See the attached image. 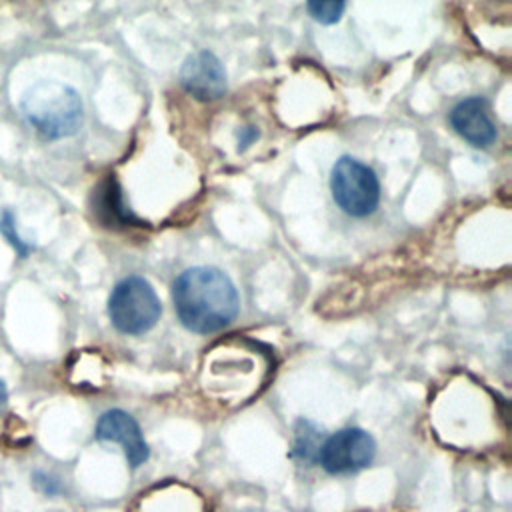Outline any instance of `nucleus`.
I'll use <instances>...</instances> for the list:
<instances>
[{
	"instance_id": "nucleus-1",
	"label": "nucleus",
	"mask_w": 512,
	"mask_h": 512,
	"mask_svg": "<svg viewBox=\"0 0 512 512\" xmlns=\"http://www.w3.org/2000/svg\"><path fill=\"white\" fill-rule=\"evenodd\" d=\"M172 302L182 326L196 334L222 330L240 310L234 282L214 266L186 268L172 284Z\"/></svg>"
},
{
	"instance_id": "nucleus-2",
	"label": "nucleus",
	"mask_w": 512,
	"mask_h": 512,
	"mask_svg": "<svg viewBox=\"0 0 512 512\" xmlns=\"http://www.w3.org/2000/svg\"><path fill=\"white\" fill-rule=\"evenodd\" d=\"M20 112L42 140H62L82 124V98L68 84L42 80L22 94Z\"/></svg>"
},
{
	"instance_id": "nucleus-3",
	"label": "nucleus",
	"mask_w": 512,
	"mask_h": 512,
	"mask_svg": "<svg viewBox=\"0 0 512 512\" xmlns=\"http://www.w3.org/2000/svg\"><path fill=\"white\" fill-rule=\"evenodd\" d=\"M162 304L152 284L142 276L120 280L108 298V316L112 326L130 336L144 334L156 326Z\"/></svg>"
},
{
	"instance_id": "nucleus-4",
	"label": "nucleus",
	"mask_w": 512,
	"mask_h": 512,
	"mask_svg": "<svg viewBox=\"0 0 512 512\" xmlns=\"http://www.w3.org/2000/svg\"><path fill=\"white\" fill-rule=\"evenodd\" d=\"M330 192L338 208L354 218L372 214L380 202L376 172L352 156H342L332 166Z\"/></svg>"
},
{
	"instance_id": "nucleus-5",
	"label": "nucleus",
	"mask_w": 512,
	"mask_h": 512,
	"mask_svg": "<svg viewBox=\"0 0 512 512\" xmlns=\"http://www.w3.org/2000/svg\"><path fill=\"white\" fill-rule=\"evenodd\" d=\"M376 456L374 438L362 428H342L324 438L316 462L334 476L356 474L372 464Z\"/></svg>"
},
{
	"instance_id": "nucleus-6",
	"label": "nucleus",
	"mask_w": 512,
	"mask_h": 512,
	"mask_svg": "<svg viewBox=\"0 0 512 512\" xmlns=\"http://www.w3.org/2000/svg\"><path fill=\"white\" fill-rule=\"evenodd\" d=\"M94 436L100 442L120 444L124 450V456L132 468L142 466L150 456V448L144 440L140 424L134 420V416H130L128 412H124L120 408L106 410L98 418Z\"/></svg>"
},
{
	"instance_id": "nucleus-7",
	"label": "nucleus",
	"mask_w": 512,
	"mask_h": 512,
	"mask_svg": "<svg viewBox=\"0 0 512 512\" xmlns=\"http://www.w3.org/2000/svg\"><path fill=\"white\" fill-rule=\"evenodd\" d=\"M180 84L198 100H218L226 92V70L214 52L198 50L184 60Z\"/></svg>"
},
{
	"instance_id": "nucleus-8",
	"label": "nucleus",
	"mask_w": 512,
	"mask_h": 512,
	"mask_svg": "<svg viewBox=\"0 0 512 512\" xmlns=\"http://www.w3.org/2000/svg\"><path fill=\"white\" fill-rule=\"evenodd\" d=\"M448 120L454 132L476 148H488L498 136L496 124L490 116V104L482 96H472L458 102L450 110Z\"/></svg>"
},
{
	"instance_id": "nucleus-9",
	"label": "nucleus",
	"mask_w": 512,
	"mask_h": 512,
	"mask_svg": "<svg viewBox=\"0 0 512 512\" xmlns=\"http://www.w3.org/2000/svg\"><path fill=\"white\" fill-rule=\"evenodd\" d=\"M322 434L318 436V428L308 422L300 420L296 428V438H294V454L306 462H316L318 450L322 446Z\"/></svg>"
},
{
	"instance_id": "nucleus-10",
	"label": "nucleus",
	"mask_w": 512,
	"mask_h": 512,
	"mask_svg": "<svg viewBox=\"0 0 512 512\" xmlns=\"http://www.w3.org/2000/svg\"><path fill=\"white\" fill-rule=\"evenodd\" d=\"M306 10L320 24H336L346 10V2H306Z\"/></svg>"
},
{
	"instance_id": "nucleus-11",
	"label": "nucleus",
	"mask_w": 512,
	"mask_h": 512,
	"mask_svg": "<svg viewBox=\"0 0 512 512\" xmlns=\"http://www.w3.org/2000/svg\"><path fill=\"white\" fill-rule=\"evenodd\" d=\"M0 230H2V234L6 236V240L18 250V254L24 258V256H28V252H30V246L18 236V232H16V226H14V218H12V214L10 212H4V216H2V220H0Z\"/></svg>"
},
{
	"instance_id": "nucleus-12",
	"label": "nucleus",
	"mask_w": 512,
	"mask_h": 512,
	"mask_svg": "<svg viewBox=\"0 0 512 512\" xmlns=\"http://www.w3.org/2000/svg\"><path fill=\"white\" fill-rule=\"evenodd\" d=\"M34 486H36L40 492L48 494V496H52V494H56V492L60 490L58 480L46 476L44 472H36V474H34Z\"/></svg>"
},
{
	"instance_id": "nucleus-13",
	"label": "nucleus",
	"mask_w": 512,
	"mask_h": 512,
	"mask_svg": "<svg viewBox=\"0 0 512 512\" xmlns=\"http://www.w3.org/2000/svg\"><path fill=\"white\" fill-rule=\"evenodd\" d=\"M256 136H258V132H256L252 126L242 128V130H240V140H238L240 144H238V148H240V150H244L246 146H250V142H252V140H256Z\"/></svg>"
},
{
	"instance_id": "nucleus-14",
	"label": "nucleus",
	"mask_w": 512,
	"mask_h": 512,
	"mask_svg": "<svg viewBox=\"0 0 512 512\" xmlns=\"http://www.w3.org/2000/svg\"><path fill=\"white\" fill-rule=\"evenodd\" d=\"M6 402H8V388H6V384L0 380V412H2V408L6 406Z\"/></svg>"
}]
</instances>
